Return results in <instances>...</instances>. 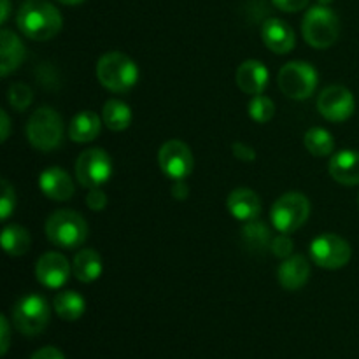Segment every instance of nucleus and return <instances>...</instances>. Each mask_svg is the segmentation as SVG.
Returning <instances> with one entry per match:
<instances>
[{"label": "nucleus", "mask_w": 359, "mask_h": 359, "mask_svg": "<svg viewBox=\"0 0 359 359\" xmlns=\"http://www.w3.org/2000/svg\"><path fill=\"white\" fill-rule=\"evenodd\" d=\"M30 233L18 224H9L2 231V248L9 256H23L30 249Z\"/></svg>", "instance_id": "obj_26"}, {"label": "nucleus", "mask_w": 359, "mask_h": 359, "mask_svg": "<svg viewBox=\"0 0 359 359\" xmlns=\"http://www.w3.org/2000/svg\"><path fill=\"white\" fill-rule=\"evenodd\" d=\"M0 330H2V354L7 353L9 349V321L7 318H0Z\"/></svg>", "instance_id": "obj_36"}, {"label": "nucleus", "mask_w": 359, "mask_h": 359, "mask_svg": "<svg viewBox=\"0 0 359 359\" xmlns=\"http://www.w3.org/2000/svg\"><path fill=\"white\" fill-rule=\"evenodd\" d=\"M51 319V311L46 298L39 294H27L13 307V323L25 337H35L44 332Z\"/></svg>", "instance_id": "obj_7"}, {"label": "nucleus", "mask_w": 359, "mask_h": 359, "mask_svg": "<svg viewBox=\"0 0 359 359\" xmlns=\"http://www.w3.org/2000/svg\"><path fill=\"white\" fill-rule=\"evenodd\" d=\"M102 258L93 249H81L72 263L74 277L81 283H95L102 276Z\"/></svg>", "instance_id": "obj_21"}, {"label": "nucleus", "mask_w": 359, "mask_h": 359, "mask_svg": "<svg viewBox=\"0 0 359 359\" xmlns=\"http://www.w3.org/2000/svg\"><path fill=\"white\" fill-rule=\"evenodd\" d=\"M270 251H272L277 258H290L291 252H293V241H291V237L287 233L277 235L276 238H272Z\"/></svg>", "instance_id": "obj_31"}, {"label": "nucleus", "mask_w": 359, "mask_h": 359, "mask_svg": "<svg viewBox=\"0 0 359 359\" xmlns=\"http://www.w3.org/2000/svg\"><path fill=\"white\" fill-rule=\"evenodd\" d=\"M330 175L344 186L359 184V151L342 149L330 161Z\"/></svg>", "instance_id": "obj_18"}, {"label": "nucleus", "mask_w": 359, "mask_h": 359, "mask_svg": "<svg viewBox=\"0 0 359 359\" xmlns=\"http://www.w3.org/2000/svg\"><path fill=\"white\" fill-rule=\"evenodd\" d=\"M86 205L91 210H104L107 205V196L100 188H91L86 196Z\"/></svg>", "instance_id": "obj_32"}, {"label": "nucleus", "mask_w": 359, "mask_h": 359, "mask_svg": "<svg viewBox=\"0 0 359 359\" xmlns=\"http://www.w3.org/2000/svg\"><path fill=\"white\" fill-rule=\"evenodd\" d=\"M319 6H328V4H332L333 0H318Z\"/></svg>", "instance_id": "obj_41"}, {"label": "nucleus", "mask_w": 359, "mask_h": 359, "mask_svg": "<svg viewBox=\"0 0 359 359\" xmlns=\"http://www.w3.org/2000/svg\"><path fill=\"white\" fill-rule=\"evenodd\" d=\"M25 60V46L14 32L2 30L0 34V74L4 77L21 65Z\"/></svg>", "instance_id": "obj_20"}, {"label": "nucleus", "mask_w": 359, "mask_h": 359, "mask_svg": "<svg viewBox=\"0 0 359 359\" xmlns=\"http://www.w3.org/2000/svg\"><path fill=\"white\" fill-rule=\"evenodd\" d=\"M356 102L347 88L333 84L325 88L318 97V111L323 118L333 123H342L353 116Z\"/></svg>", "instance_id": "obj_12"}, {"label": "nucleus", "mask_w": 359, "mask_h": 359, "mask_svg": "<svg viewBox=\"0 0 359 359\" xmlns=\"http://www.w3.org/2000/svg\"><path fill=\"white\" fill-rule=\"evenodd\" d=\"M231 151H233V156L237 158V160L244 161V163H249V161L256 160V151L244 142H233Z\"/></svg>", "instance_id": "obj_33"}, {"label": "nucleus", "mask_w": 359, "mask_h": 359, "mask_svg": "<svg viewBox=\"0 0 359 359\" xmlns=\"http://www.w3.org/2000/svg\"><path fill=\"white\" fill-rule=\"evenodd\" d=\"M46 235L56 248L76 249L88 238V224L84 217L74 210H56L46 221Z\"/></svg>", "instance_id": "obj_3"}, {"label": "nucleus", "mask_w": 359, "mask_h": 359, "mask_svg": "<svg viewBox=\"0 0 359 359\" xmlns=\"http://www.w3.org/2000/svg\"><path fill=\"white\" fill-rule=\"evenodd\" d=\"M76 175L77 181L86 188H100L112 175L111 156L100 147L84 151L77 158Z\"/></svg>", "instance_id": "obj_9"}, {"label": "nucleus", "mask_w": 359, "mask_h": 359, "mask_svg": "<svg viewBox=\"0 0 359 359\" xmlns=\"http://www.w3.org/2000/svg\"><path fill=\"white\" fill-rule=\"evenodd\" d=\"M14 207H16V193L14 188L9 184L7 179H2V198H0V217L4 221L9 219V216L13 214Z\"/></svg>", "instance_id": "obj_30"}, {"label": "nucleus", "mask_w": 359, "mask_h": 359, "mask_svg": "<svg viewBox=\"0 0 359 359\" xmlns=\"http://www.w3.org/2000/svg\"><path fill=\"white\" fill-rule=\"evenodd\" d=\"M249 118L255 119L256 123L263 125V123H269L270 119L276 114V104H273L272 98L265 97V95H255V97L249 100L248 105Z\"/></svg>", "instance_id": "obj_28"}, {"label": "nucleus", "mask_w": 359, "mask_h": 359, "mask_svg": "<svg viewBox=\"0 0 359 359\" xmlns=\"http://www.w3.org/2000/svg\"><path fill=\"white\" fill-rule=\"evenodd\" d=\"M32 100H34V93H32V90L27 84L18 83L9 88V104L13 105L16 111L23 112L25 109L32 104Z\"/></svg>", "instance_id": "obj_29"}, {"label": "nucleus", "mask_w": 359, "mask_h": 359, "mask_svg": "<svg viewBox=\"0 0 359 359\" xmlns=\"http://www.w3.org/2000/svg\"><path fill=\"white\" fill-rule=\"evenodd\" d=\"M302 32L307 44L316 49H326L333 46L340 34L339 16L326 6H316L305 13L302 21Z\"/></svg>", "instance_id": "obj_4"}, {"label": "nucleus", "mask_w": 359, "mask_h": 359, "mask_svg": "<svg viewBox=\"0 0 359 359\" xmlns=\"http://www.w3.org/2000/svg\"><path fill=\"white\" fill-rule=\"evenodd\" d=\"M269 70L258 60H248L242 63L235 74L237 86L244 91L245 95H262L265 88L269 86Z\"/></svg>", "instance_id": "obj_16"}, {"label": "nucleus", "mask_w": 359, "mask_h": 359, "mask_svg": "<svg viewBox=\"0 0 359 359\" xmlns=\"http://www.w3.org/2000/svg\"><path fill=\"white\" fill-rule=\"evenodd\" d=\"M351 245L335 233H323L311 244V256L316 265L328 270L342 269L349 263Z\"/></svg>", "instance_id": "obj_10"}, {"label": "nucleus", "mask_w": 359, "mask_h": 359, "mask_svg": "<svg viewBox=\"0 0 359 359\" xmlns=\"http://www.w3.org/2000/svg\"><path fill=\"white\" fill-rule=\"evenodd\" d=\"M60 4H63V6H77V4L84 2V0H58Z\"/></svg>", "instance_id": "obj_40"}, {"label": "nucleus", "mask_w": 359, "mask_h": 359, "mask_svg": "<svg viewBox=\"0 0 359 359\" xmlns=\"http://www.w3.org/2000/svg\"><path fill=\"white\" fill-rule=\"evenodd\" d=\"M311 216V202L298 191H290L277 198L270 210V219L280 233H291L305 224Z\"/></svg>", "instance_id": "obj_6"}, {"label": "nucleus", "mask_w": 359, "mask_h": 359, "mask_svg": "<svg viewBox=\"0 0 359 359\" xmlns=\"http://www.w3.org/2000/svg\"><path fill=\"white\" fill-rule=\"evenodd\" d=\"M35 276L42 286L49 290H58L69 280L70 265L69 259L60 252H46L41 256L35 266Z\"/></svg>", "instance_id": "obj_13"}, {"label": "nucleus", "mask_w": 359, "mask_h": 359, "mask_svg": "<svg viewBox=\"0 0 359 359\" xmlns=\"http://www.w3.org/2000/svg\"><path fill=\"white\" fill-rule=\"evenodd\" d=\"M277 277H279L280 286L287 291H297L304 287L311 277V266H309L307 258L302 255L286 258L277 270Z\"/></svg>", "instance_id": "obj_17"}, {"label": "nucleus", "mask_w": 359, "mask_h": 359, "mask_svg": "<svg viewBox=\"0 0 359 359\" xmlns=\"http://www.w3.org/2000/svg\"><path fill=\"white\" fill-rule=\"evenodd\" d=\"M30 359H65V356L56 347H42Z\"/></svg>", "instance_id": "obj_35"}, {"label": "nucleus", "mask_w": 359, "mask_h": 359, "mask_svg": "<svg viewBox=\"0 0 359 359\" xmlns=\"http://www.w3.org/2000/svg\"><path fill=\"white\" fill-rule=\"evenodd\" d=\"M102 119H104L105 126L112 132H123L130 126L132 123V109L121 100H109L104 105V111H102Z\"/></svg>", "instance_id": "obj_24"}, {"label": "nucleus", "mask_w": 359, "mask_h": 359, "mask_svg": "<svg viewBox=\"0 0 359 359\" xmlns=\"http://www.w3.org/2000/svg\"><path fill=\"white\" fill-rule=\"evenodd\" d=\"M318 72L311 63L290 62L279 70L277 83L280 91L293 100H305L318 88Z\"/></svg>", "instance_id": "obj_8"}, {"label": "nucleus", "mask_w": 359, "mask_h": 359, "mask_svg": "<svg viewBox=\"0 0 359 359\" xmlns=\"http://www.w3.org/2000/svg\"><path fill=\"white\" fill-rule=\"evenodd\" d=\"M102 121L93 111H83L72 119L69 126V137L70 140L77 144L91 142L98 137L100 133Z\"/></svg>", "instance_id": "obj_22"}, {"label": "nucleus", "mask_w": 359, "mask_h": 359, "mask_svg": "<svg viewBox=\"0 0 359 359\" xmlns=\"http://www.w3.org/2000/svg\"><path fill=\"white\" fill-rule=\"evenodd\" d=\"M226 207L235 219L245 221V223L252 219H258L259 212H262L259 196L252 189L248 188L233 189L230 193V196H228Z\"/></svg>", "instance_id": "obj_19"}, {"label": "nucleus", "mask_w": 359, "mask_h": 359, "mask_svg": "<svg viewBox=\"0 0 359 359\" xmlns=\"http://www.w3.org/2000/svg\"><path fill=\"white\" fill-rule=\"evenodd\" d=\"M0 118H2V142H6L9 139V130H11V121H9V116H7L6 111L0 112Z\"/></svg>", "instance_id": "obj_38"}, {"label": "nucleus", "mask_w": 359, "mask_h": 359, "mask_svg": "<svg viewBox=\"0 0 359 359\" xmlns=\"http://www.w3.org/2000/svg\"><path fill=\"white\" fill-rule=\"evenodd\" d=\"M39 188L48 198L56 200V202H65V200L72 198L74 195L72 179L60 167L46 168L39 175Z\"/></svg>", "instance_id": "obj_15"}, {"label": "nucleus", "mask_w": 359, "mask_h": 359, "mask_svg": "<svg viewBox=\"0 0 359 359\" xmlns=\"http://www.w3.org/2000/svg\"><path fill=\"white\" fill-rule=\"evenodd\" d=\"M97 77L104 88L114 93H126L139 79V69L128 56L119 51L105 53L97 63Z\"/></svg>", "instance_id": "obj_2"}, {"label": "nucleus", "mask_w": 359, "mask_h": 359, "mask_svg": "<svg viewBox=\"0 0 359 359\" xmlns=\"http://www.w3.org/2000/svg\"><path fill=\"white\" fill-rule=\"evenodd\" d=\"M27 137L35 149L42 153L56 149L63 140V119L51 107H41L30 116Z\"/></svg>", "instance_id": "obj_5"}, {"label": "nucleus", "mask_w": 359, "mask_h": 359, "mask_svg": "<svg viewBox=\"0 0 359 359\" xmlns=\"http://www.w3.org/2000/svg\"><path fill=\"white\" fill-rule=\"evenodd\" d=\"M277 9L284 13H298L309 6V0H272Z\"/></svg>", "instance_id": "obj_34"}, {"label": "nucleus", "mask_w": 359, "mask_h": 359, "mask_svg": "<svg viewBox=\"0 0 359 359\" xmlns=\"http://www.w3.org/2000/svg\"><path fill=\"white\" fill-rule=\"evenodd\" d=\"M262 39L266 48L277 55H287L294 48L293 28L279 18H270L263 23Z\"/></svg>", "instance_id": "obj_14"}, {"label": "nucleus", "mask_w": 359, "mask_h": 359, "mask_svg": "<svg viewBox=\"0 0 359 359\" xmlns=\"http://www.w3.org/2000/svg\"><path fill=\"white\" fill-rule=\"evenodd\" d=\"M158 163L163 174L172 181H184L195 167L191 149L181 140H168L160 147Z\"/></svg>", "instance_id": "obj_11"}, {"label": "nucleus", "mask_w": 359, "mask_h": 359, "mask_svg": "<svg viewBox=\"0 0 359 359\" xmlns=\"http://www.w3.org/2000/svg\"><path fill=\"white\" fill-rule=\"evenodd\" d=\"M242 241L245 248L252 252H263L265 249H270V244H272L270 230L258 219L245 223V226L242 228Z\"/></svg>", "instance_id": "obj_25"}, {"label": "nucleus", "mask_w": 359, "mask_h": 359, "mask_svg": "<svg viewBox=\"0 0 359 359\" xmlns=\"http://www.w3.org/2000/svg\"><path fill=\"white\" fill-rule=\"evenodd\" d=\"M9 0H2V14H0V21H2V23H6L7 18H9Z\"/></svg>", "instance_id": "obj_39"}, {"label": "nucleus", "mask_w": 359, "mask_h": 359, "mask_svg": "<svg viewBox=\"0 0 359 359\" xmlns=\"http://www.w3.org/2000/svg\"><path fill=\"white\" fill-rule=\"evenodd\" d=\"M305 147L314 156H328L335 149V140L332 133L325 128H311L305 133Z\"/></svg>", "instance_id": "obj_27"}, {"label": "nucleus", "mask_w": 359, "mask_h": 359, "mask_svg": "<svg viewBox=\"0 0 359 359\" xmlns=\"http://www.w3.org/2000/svg\"><path fill=\"white\" fill-rule=\"evenodd\" d=\"M188 193L189 188L184 181H175V184L172 186V195H174V198L184 200L188 196Z\"/></svg>", "instance_id": "obj_37"}, {"label": "nucleus", "mask_w": 359, "mask_h": 359, "mask_svg": "<svg viewBox=\"0 0 359 359\" xmlns=\"http://www.w3.org/2000/svg\"><path fill=\"white\" fill-rule=\"evenodd\" d=\"M53 307L63 321H77L86 311V302L79 293L67 290L56 294L53 300Z\"/></svg>", "instance_id": "obj_23"}, {"label": "nucleus", "mask_w": 359, "mask_h": 359, "mask_svg": "<svg viewBox=\"0 0 359 359\" xmlns=\"http://www.w3.org/2000/svg\"><path fill=\"white\" fill-rule=\"evenodd\" d=\"M18 28L32 41H49L62 30V14L46 0H28L16 16Z\"/></svg>", "instance_id": "obj_1"}]
</instances>
